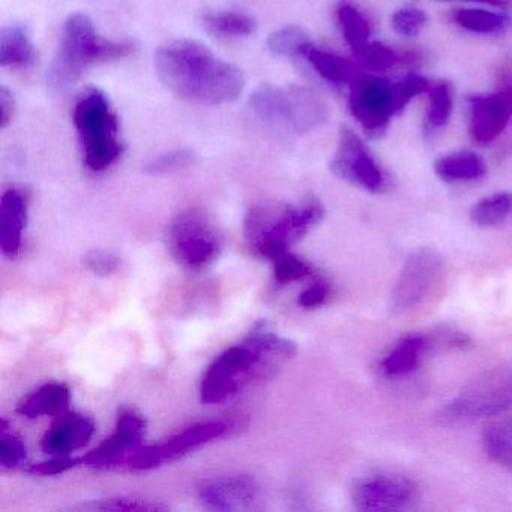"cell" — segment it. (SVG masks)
Returning a JSON list of instances; mask_svg holds the SVG:
<instances>
[{
  "label": "cell",
  "mask_w": 512,
  "mask_h": 512,
  "mask_svg": "<svg viewBox=\"0 0 512 512\" xmlns=\"http://www.w3.org/2000/svg\"><path fill=\"white\" fill-rule=\"evenodd\" d=\"M158 79L172 94L200 106H223L241 97L244 74L190 40L164 44L155 53Z\"/></svg>",
  "instance_id": "cell-1"
},
{
  "label": "cell",
  "mask_w": 512,
  "mask_h": 512,
  "mask_svg": "<svg viewBox=\"0 0 512 512\" xmlns=\"http://www.w3.org/2000/svg\"><path fill=\"white\" fill-rule=\"evenodd\" d=\"M295 355V341L259 326L209 365L200 385V400L203 404L224 403L254 380L274 376L278 365Z\"/></svg>",
  "instance_id": "cell-2"
},
{
  "label": "cell",
  "mask_w": 512,
  "mask_h": 512,
  "mask_svg": "<svg viewBox=\"0 0 512 512\" xmlns=\"http://www.w3.org/2000/svg\"><path fill=\"white\" fill-rule=\"evenodd\" d=\"M134 53L130 41H112L98 35L85 14L68 17L52 65L47 71V86L62 92L82 79L83 74L104 62L119 61Z\"/></svg>",
  "instance_id": "cell-3"
},
{
  "label": "cell",
  "mask_w": 512,
  "mask_h": 512,
  "mask_svg": "<svg viewBox=\"0 0 512 512\" xmlns=\"http://www.w3.org/2000/svg\"><path fill=\"white\" fill-rule=\"evenodd\" d=\"M323 218L325 208L314 197L298 205L254 206L245 218V236L254 253L274 262Z\"/></svg>",
  "instance_id": "cell-4"
},
{
  "label": "cell",
  "mask_w": 512,
  "mask_h": 512,
  "mask_svg": "<svg viewBox=\"0 0 512 512\" xmlns=\"http://www.w3.org/2000/svg\"><path fill=\"white\" fill-rule=\"evenodd\" d=\"M74 127L82 143L85 164L92 172L110 169L124 152L119 121L104 92L91 89L73 110Z\"/></svg>",
  "instance_id": "cell-5"
},
{
  "label": "cell",
  "mask_w": 512,
  "mask_h": 512,
  "mask_svg": "<svg viewBox=\"0 0 512 512\" xmlns=\"http://www.w3.org/2000/svg\"><path fill=\"white\" fill-rule=\"evenodd\" d=\"M250 107L260 121L293 134L316 130L329 113L323 98L304 86H259L251 94Z\"/></svg>",
  "instance_id": "cell-6"
},
{
  "label": "cell",
  "mask_w": 512,
  "mask_h": 512,
  "mask_svg": "<svg viewBox=\"0 0 512 512\" xmlns=\"http://www.w3.org/2000/svg\"><path fill=\"white\" fill-rule=\"evenodd\" d=\"M511 407L512 364H509L473 380L457 398L440 410L439 418L446 424H461L500 415Z\"/></svg>",
  "instance_id": "cell-7"
},
{
  "label": "cell",
  "mask_w": 512,
  "mask_h": 512,
  "mask_svg": "<svg viewBox=\"0 0 512 512\" xmlns=\"http://www.w3.org/2000/svg\"><path fill=\"white\" fill-rule=\"evenodd\" d=\"M167 245L176 262L202 269L217 260L221 245L205 212L188 209L173 218L167 229Z\"/></svg>",
  "instance_id": "cell-8"
},
{
  "label": "cell",
  "mask_w": 512,
  "mask_h": 512,
  "mask_svg": "<svg viewBox=\"0 0 512 512\" xmlns=\"http://www.w3.org/2000/svg\"><path fill=\"white\" fill-rule=\"evenodd\" d=\"M349 110L371 139H380L388 131L395 109L394 82L376 74L356 76L350 83Z\"/></svg>",
  "instance_id": "cell-9"
},
{
  "label": "cell",
  "mask_w": 512,
  "mask_h": 512,
  "mask_svg": "<svg viewBox=\"0 0 512 512\" xmlns=\"http://www.w3.org/2000/svg\"><path fill=\"white\" fill-rule=\"evenodd\" d=\"M331 170L347 184L367 193L380 194L388 190V175L352 128L341 127Z\"/></svg>",
  "instance_id": "cell-10"
},
{
  "label": "cell",
  "mask_w": 512,
  "mask_h": 512,
  "mask_svg": "<svg viewBox=\"0 0 512 512\" xmlns=\"http://www.w3.org/2000/svg\"><path fill=\"white\" fill-rule=\"evenodd\" d=\"M230 425L224 421L199 422L179 433L173 434L157 445L142 446L131 455L125 466L131 470H152L164 464L179 460L184 455L202 448L212 440L220 439L229 431Z\"/></svg>",
  "instance_id": "cell-11"
},
{
  "label": "cell",
  "mask_w": 512,
  "mask_h": 512,
  "mask_svg": "<svg viewBox=\"0 0 512 512\" xmlns=\"http://www.w3.org/2000/svg\"><path fill=\"white\" fill-rule=\"evenodd\" d=\"M443 271V259L433 248H419L407 257L391 295V311L406 313L421 305Z\"/></svg>",
  "instance_id": "cell-12"
},
{
  "label": "cell",
  "mask_w": 512,
  "mask_h": 512,
  "mask_svg": "<svg viewBox=\"0 0 512 512\" xmlns=\"http://www.w3.org/2000/svg\"><path fill=\"white\" fill-rule=\"evenodd\" d=\"M512 121V80L499 89L467 98V130L478 146H488Z\"/></svg>",
  "instance_id": "cell-13"
},
{
  "label": "cell",
  "mask_w": 512,
  "mask_h": 512,
  "mask_svg": "<svg viewBox=\"0 0 512 512\" xmlns=\"http://www.w3.org/2000/svg\"><path fill=\"white\" fill-rule=\"evenodd\" d=\"M146 421L136 410L122 407L116 418V430L100 446L80 457L82 466L92 469H113L127 464L131 455L142 448Z\"/></svg>",
  "instance_id": "cell-14"
},
{
  "label": "cell",
  "mask_w": 512,
  "mask_h": 512,
  "mask_svg": "<svg viewBox=\"0 0 512 512\" xmlns=\"http://www.w3.org/2000/svg\"><path fill=\"white\" fill-rule=\"evenodd\" d=\"M416 496V485L403 476L377 475L359 482L353 502L361 511L385 512L406 508Z\"/></svg>",
  "instance_id": "cell-15"
},
{
  "label": "cell",
  "mask_w": 512,
  "mask_h": 512,
  "mask_svg": "<svg viewBox=\"0 0 512 512\" xmlns=\"http://www.w3.org/2000/svg\"><path fill=\"white\" fill-rule=\"evenodd\" d=\"M259 494V484L250 475L209 479L199 488L200 502L212 511H242L253 508Z\"/></svg>",
  "instance_id": "cell-16"
},
{
  "label": "cell",
  "mask_w": 512,
  "mask_h": 512,
  "mask_svg": "<svg viewBox=\"0 0 512 512\" xmlns=\"http://www.w3.org/2000/svg\"><path fill=\"white\" fill-rule=\"evenodd\" d=\"M95 425L91 416L65 412L58 416L41 440V448L52 457H68L71 452L85 448L94 436Z\"/></svg>",
  "instance_id": "cell-17"
},
{
  "label": "cell",
  "mask_w": 512,
  "mask_h": 512,
  "mask_svg": "<svg viewBox=\"0 0 512 512\" xmlns=\"http://www.w3.org/2000/svg\"><path fill=\"white\" fill-rule=\"evenodd\" d=\"M28 224V199L22 191H5L0 205V247L5 256L16 259L22 250L23 230Z\"/></svg>",
  "instance_id": "cell-18"
},
{
  "label": "cell",
  "mask_w": 512,
  "mask_h": 512,
  "mask_svg": "<svg viewBox=\"0 0 512 512\" xmlns=\"http://www.w3.org/2000/svg\"><path fill=\"white\" fill-rule=\"evenodd\" d=\"M437 344L436 338L422 334L401 338L391 352L383 358L382 371L389 377H401L412 373L421 364L425 353Z\"/></svg>",
  "instance_id": "cell-19"
},
{
  "label": "cell",
  "mask_w": 512,
  "mask_h": 512,
  "mask_svg": "<svg viewBox=\"0 0 512 512\" xmlns=\"http://www.w3.org/2000/svg\"><path fill=\"white\" fill-rule=\"evenodd\" d=\"M71 403V391L64 383H46L26 395L17 413L26 418H41V416H59L67 412Z\"/></svg>",
  "instance_id": "cell-20"
},
{
  "label": "cell",
  "mask_w": 512,
  "mask_h": 512,
  "mask_svg": "<svg viewBox=\"0 0 512 512\" xmlns=\"http://www.w3.org/2000/svg\"><path fill=\"white\" fill-rule=\"evenodd\" d=\"M434 173L448 184H466L481 181L487 175V164L476 152H451L434 163Z\"/></svg>",
  "instance_id": "cell-21"
},
{
  "label": "cell",
  "mask_w": 512,
  "mask_h": 512,
  "mask_svg": "<svg viewBox=\"0 0 512 512\" xmlns=\"http://www.w3.org/2000/svg\"><path fill=\"white\" fill-rule=\"evenodd\" d=\"M451 20L458 28L476 35H503L512 29L509 14L481 8H458L452 11Z\"/></svg>",
  "instance_id": "cell-22"
},
{
  "label": "cell",
  "mask_w": 512,
  "mask_h": 512,
  "mask_svg": "<svg viewBox=\"0 0 512 512\" xmlns=\"http://www.w3.org/2000/svg\"><path fill=\"white\" fill-rule=\"evenodd\" d=\"M301 58L307 59L308 64L326 82L334 86H343L352 83L356 77V68L346 58L319 49L313 43L308 44L302 52Z\"/></svg>",
  "instance_id": "cell-23"
},
{
  "label": "cell",
  "mask_w": 512,
  "mask_h": 512,
  "mask_svg": "<svg viewBox=\"0 0 512 512\" xmlns=\"http://www.w3.org/2000/svg\"><path fill=\"white\" fill-rule=\"evenodd\" d=\"M37 59L34 44L23 26H8L0 34V65L4 68H28Z\"/></svg>",
  "instance_id": "cell-24"
},
{
  "label": "cell",
  "mask_w": 512,
  "mask_h": 512,
  "mask_svg": "<svg viewBox=\"0 0 512 512\" xmlns=\"http://www.w3.org/2000/svg\"><path fill=\"white\" fill-rule=\"evenodd\" d=\"M428 106L422 119V133L433 139L445 130L454 109V95L449 83L439 82L428 89Z\"/></svg>",
  "instance_id": "cell-25"
},
{
  "label": "cell",
  "mask_w": 512,
  "mask_h": 512,
  "mask_svg": "<svg viewBox=\"0 0 512 512\" xmlns=\"http://www.w3.org/2000/svg\"><path fill=\"white\" fill-rule=\"evenodd\" d=\"M337 20L347 46L355 55L373 41V26L370 20L350 0H341L337 8Z\"/></svg>",
  "instance_id": "cell-26"
},
{
  "label": "cell",
  "mask_w": 512,
  "mask_h": 512,
  "mask_svg": "<svg viewBox=\"0 0 512 512\" xmlns=\"http://www.w3.org/2000/svg\"><path fill=\"white\" fill-rule=\"evenodd\" d=\"M202 20L205 28L217 37H250L257 29L253 17L236 11H205Z\"/></svg>",
  "instance_id": "cell-27"
},
{
  "label": "cell",
  "mask_w": 512,
  "mask_h": 512,
  "mask_svg": "<svg viewBox=\"0 0 512 512\" xmlns=\"http://www.w3.org/2000/svg\"><path fill=\"white\" fill-rule=\"evenodd\" d=\"M512 215V194L496 193L479 200L472 211L470 218L473 224L479 227H497L505 223Z\"/></svg>",
  "instance_id": "cell-28"
},
{
  "label": "cell",
  "mask_w": 512,
  "mask_h": 512,
  "mask_svg": "<svg viewBox=\"0 0 512 512\" xmlns=\"http://www.w3.org/2000/svg\"><path fill=\"white\" fill-rule=\"evenodd\" d=\"M355 56L361 62L362 67L374 74L386 73L401 64V56L380 41H370Z\"/></svg>",
  "instance_id": "cell-29"
},
{
  "label": "cell",
  "mask_w": 512,
  "mask_h": 512,
  "mask_svg": "<svg viewBox=\"0 0 512 512\" xmlns=\"http://www.w3.org/2000/svg\"><path fill=\"white\" fill-rule=\"evenodd\" d=\"M311 44L310 37L298 26H286L269 37L268 47L275 56H302L305 47Z\"/></svg>",
  "instance_id": "cell-30"
},
{
  "label": "cell",
  "mask_w": 512,
  "mask_h": 512,
  "mask_svg": "<svg viewBox=\"0 0 512 512\" xmlns=\"http://www.w3.org/2000/svg\"><path fill=\"white\" fill-rule=\"evenodd\" d=\"M7 419L0 421V464L4 469H16L25 463L28 449L16 434L8 430Z\"/></svg>",
  "instance_id": "cell-31"
},
{
  "label": "cell",
  "mask_w": 512,
  "mask_h": 512,
  "mask_svg": "<svg viewBox=\"0 0 512 512\" xmlns=\"http://www.w3.org/2000/svg\"><path fill=\"white\" fill-rule=\"evenodd\" d=\"M425 11L416 7L398 8L391 17V26L395 34L403 38H415L427 26Z\"/></svg>",
  "instance_id": "cell-32"
},
{
  "label": "cell",
  "mask_w": 512,
  "mask_h": 512,
  "mask_svg": "<svg viewBox=\"0 0 512 512\" xmlns=\"http://www.w3.org/2000/svg\"><path fill=\"white\" fill-rule=\"evenodd\" d=\"M83 509H91V511H116V512H154L166 511L167 506L160 503L149 502L145 499H137V497H113V499L100 500L98 503L83 506Z\"/></svg>",
  "instance_id": "cell-33"
},
{
  "label": "cell",
  "mask_w": 512,
  "mask_h": 512,
  "mask_svg": "<svg viewBox=\"0 0 512 512\" xmlns=\"http://www.w3.org/2000/svg\"><path fill=\"white\" fill-rule=\"evenodd\" d=\"M430 88V80L419 76V74H409L404 79L394 82L395 109H397L398 115L409 106L413 98L427 94Z\"/></svg>",
  "instance_id": "cell-34"
},
{
  "label": "cell",
  "mask_w": 512,
  "mask_h": 512,
  "mask_svg": "<svg viewBox=\"0 0 512 512\" xmlns=\"http://www.w3.org/2000/svg\"><path fill=\"white\" fill-rule=\"evenodd\" d=\"M196 161V154L188 149H178V151L167 152L160 155L146 164V172L151 175H166V173L178 172V170L187 169Z\"/></svg>",
  "instance_id": "cell-35"
},
{
  "label": "cell",
  "mask_w": 512,
  "mask_h": 512,
  "mask_svg": "<svg viewBox=\"0 0 512 512\" xmlns=\"http://www.w3.org/2000/svg\"><path fill=\"white\" fill-rule=\"evenodd\" d=\"M275 280L280 284L295 283L311 274V268L295 254L286 253L274 260Z\"/></svg>",
  "instance_id": "cell-36"
},
{
  "label": "cell",
  "mask_w": 512,
  "mask_h": 512,
  "mask_svg": "<svg viewBox=\"0 0 512 512\" xmlns=\"http://www.w3.org/2000/svg\"><path fill=\"white\" fill-rule=\"evenodd\" d=\"M484 449L488 457L499 464L512 470V440L497 431H488L484 436Z\"/></svg>",
  "instance_id": "cell-37"
},
{
  "label": "cell",
  "mask_w": 512,
  "mask_h": 512,
  "mask_svg": "<svg viewBox=\"0 0 512 512\" xmlns=\"http://www.w3.org/2000/svg\"><path fill=\"white\" fill-rule=\"evenodd\" d=\"M83 262L94 274L100 275V277H109V275L115 274L121 266V259L118 256L104 250L89 251Z\"/></svg>",
  "instance_id": "cell-38"
},
{
  "label": "cell",
  "mask_w": 512,
  "mask_h": 512,
  "mask_svg": "<svg viewBox=\"0 0 512 512\" xmlns=\"http://www.w3.org/2000/svg\"><path fill=\"white\" fill-rule=\"evenodd\" d=\"M79 466H82L80 457H55L53 460L44 461V463L40 464H34V466L29 467L28 472L32 473V475L53 476L61 475V473L68 472V470Z\"/></svg>",
  "instance_id": "cell-39"
},
{
  "label": "cell",
  "mask_w": 512,
  "mask_h": 512,
  "mask_svg": "<svg viewBox=\"0 0 512 512\" xmlns=\"http://www.w3.org/2000/svg\"><path fill=\"white\" fill-rule=\"evenodd\" d=\"M329 295H331V287H329V284L325 283V281H316V283L308 286L307 289L299 295V307L305 308V310L322 307V305L328 301Z\"/></svg>",
  "instance_id": "cell-40"
},
{
  "label": "cell",
  "mask_w": 512,
  "mask_h": 512,
  "mask_svg": "<svg viewBox=\"0 0 512 512\" xmlns=\"http://www.w3.org/2000/svg\"><path fill=\"white\" fill-rule=\"evenodd\" d=\"M16 112V103H14L13 95L8 92L7 88L0 89V128L5 130L11 124Z\"/></svg>",
  "instance_id": "cell-41"
},
{
  "label": "cell",
  "mask_w": 512,
  "mask_h": 512,
  "mask_svg": "<svg viewBox=\"0 0 512 512\" xmlns=\"http://www.w3.org/2000/svg\"><path fill=\"white\" fill-rule=\"evenodd\" d=\"M460 2H475V4H487L497 8H508L512 5V0H460Z\"/></svg>",
  "instance_id": "cell-42"
}]
</instances>
